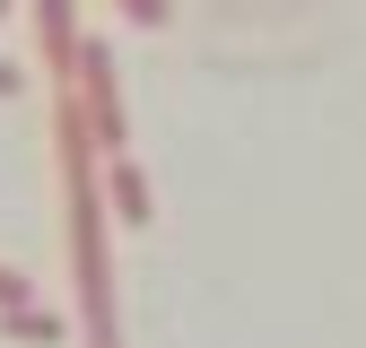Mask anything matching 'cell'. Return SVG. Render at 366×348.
Returning a JSON list of instances; mask_svg holds the SVG:
<instances>
[{"instance_id":"obj_1","label":"cell","mask_w":366,"mask_h":348,"mask_svg":"<svg viewBox=\"0 0 366 348\" xmlns=\"http://www.w3.org/2000/svg\"><path fill=\"white\" fill-rule=\"evenodd\" d=\"M61 130V192H70V261H79V322H87V348H122L114 331V270H105V148H97V130H87L79 113V87L61 96L53 113Z\"/></svg>"},{"instance_id":"obj_2","label":"cell","mask_w":366,"mask_h":348,"mask_svg":"<svg viewBox=\"0 0 366 348\" xmlns=\"http://www.w3.org/2000/svg\"><path fill=\"white\" fill-rule=\"evenodd\" d=\"M79 113H87V130H97L105 157H131V113H122L114 44H87V53H79Z\"/></svg>"},{"instance_id":"obj_3","label":"cell","mask_w":366,"mask_h":348,"mask_svg":"<svg viewBox=\"0 0 366 348\" xmlns=\"http://www.w3.org/2000/svg\"><path fill=\"white\" fill-rule=\"evenodd\" d=\"M35 44H44V78H53V96H70V87H79V53H87L70 0H35Z\"/></svg>"},{"instance_id":"obj_4","label":"cell","mask_w":366,"mask_h":348,"mask_svg":"<svg viewBox=\"0 0 366 348\" xmlns=\"http://www.w3.org/2000/svg\"><path fill=\"white\" fill-rule=\"evenodd\" d=\"M105 200H114V218H122V227H149V174L140 165H131V157H105Z\"/></svg>"},{"instance_id":"obj_5","label":"cell","mask_w":366,"mask_h":348,"mask_svg":"<svg viewBox=\"0 0 366 348\" xmlns=\"http://www.w3.org/2000/svg\"><path fill=\"white\" fill-rule=\"evenodd\" d=\"M0 331H9V339H44V348H53V339H61V314H53V304H9V314H0Z\"/></svg>"},{"instance_id":"obj_6","label":"cell","mask_w":366,"mask_h":348,"mask_svg":"<svg viewBox=\"0 0 366 348\" xmlns=\"http://www.w3.org/2000/svg\"><path fill=\"white\" fill-rule=\"evenodd\" d=\"M9 304H35V279H26V270H9V261H0V314H9Z\"/></svg>"},{"instance_id":"obj_7","label":"cell","mask_w":366,"mask_h":348,"mask_svg":"<svg viewBox=\"0 0 366 348\" xmlns=\"http://www.w3.org/2000/svg\"><path fill=\"white\" fill-rule=\"evenodd\" d=\"M114 9H122L131 26H166V9H174V0H114Z\"/></svg>"},{"instance_id":"obj_8","label":"cell","mask_w":366,"mask_h":348,"mask_svg":"<svg viewBox=\"0 0 366 348\" xmlns=\"http://www.w3.org/2000/svg\"><path fill=\"white\" fill-rule=\"evenodd\" d=\"M0 96H26V70H9V61H0Z\"/></svg>"},{"instance_id":"obj_9","label":"cell","mask_w":366,"mask_h":348,"mask_svg":"<svg viewBox=\"0 0 366 348\" xmlns=\"http://www.w3.org/2000/svg\"><path fill=\"white\" fill-rule=\"evenodd\" d=\"M0 9H9V0H0Z\"/></svg>"}]
</instances>
